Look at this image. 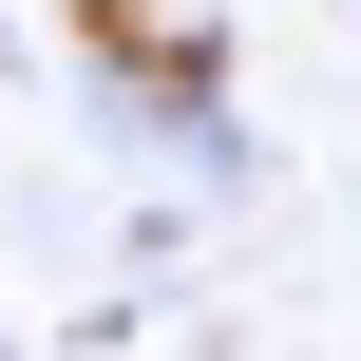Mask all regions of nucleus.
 <instances>
[{
  "mask_svg": "<svg viewBox=\"0 0 361 361\" xmlns=\"http://www.w3.org/2000/svg\"><path fill=\"white\" fill-rule=\"evenodd\" d=\"M0 361H19V343H0Z\"/></svg>",
  "mask_w": 361,
  "mask_h": 361,
  "instance_id": "1",
  "label": "nucleus"
}]
</instances>
